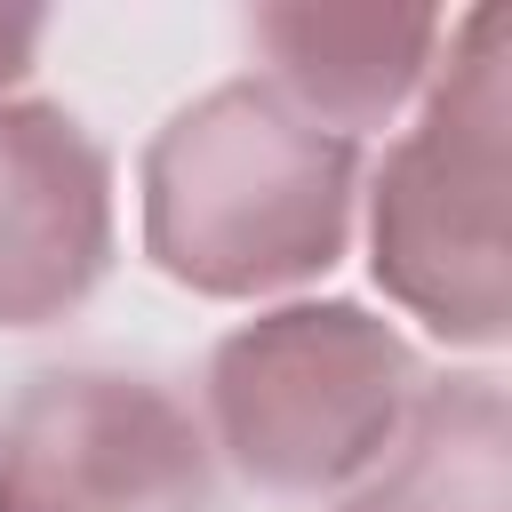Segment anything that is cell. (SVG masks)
I'll return each mask as SVG.
<instances>
[{"instance_id":"obj_1","label":"cell","mask_w":512,"mask_h":512,"mask_svg":"<svg viewBox=\"0 0 512 512\" xmlns=\"http://www.w3.org/2000/svg\"><path fill=\"white\" fill-rule=\"evenodd\" d=\"M136 208L152 272L208 304H256L344 256L360 144L304 120L272 80H216L152 128Z\"/></svg>"},{"instance_id":"obj_2","label":"cell","mask_w":512,"mask_h":512,"mask_svg":"<svg viewBox=\"0 0 512 512\" xmlns=\"http://www.w3.org/2000/svg\"><path fill=\"white\" fill-rule=\"evenodd\" d=\"M368 272L440 344L496 352L512 336L504 232V8H464L416 96V128L368 184Z\"/></svg>"},{"instance_id":"obj_3","label":"cell","mask_w":512,"mask_h":512,"mask_svg":"<svg viewBox=\"0 0 512 512\" xmlns=\"http://www.w3.org/2000/svg\"><path fill=\"white\" fill-rule=\"evenodd\" d=\"M424 392L416 344L344 296H304L216 336L200 408L208 456L264 496H344Z\"/></svg>"},{"instance_id":"obj_4","label":"cell","mask_w":512,"mask_h":512,"mask_svg":"<svg viewBox=\"0 0 512 512\" xmlns=\"http://www.w3.org/2000/svg\"><path fill=\"white\" fill-rule=\"evenodd\" d=\"M0 512H216V456L168 384L48 368L0 408Z\"/></svg>"},{"instance_id":"obj_5","label":"cell","mask_w":512,"mask_h":512,"mask_svg":"<svg viewBox=\"0 0 512 512\" xmlns=\"http://www.w3.org/2000/svg\"><path fill=\"white\" fill-rule=\"evenodd\" d=\"M112 272V152L48 96H0V328H48Z\"/></svg>"},{"instance_id":"obj_6","label":"cell","mask_w":512,"mask_h":512,"mask_svg":"<svg viewBox=\"0 0 512 512\" xmlns=\"http://www.w3.org/2000/svg\"><path fill=\"white\" fill-rule=\"evenodd\" d=\"M248 40L272 64V88L336 128V136H368L384 120H400L448 40L440 8H328V0H272L248 16Z\"/></svg>"},{"instance_id":"obj_7","label":"cell","mask_w":512,"mask_h":512,"mask_svg":"<svg viewBox=\"0 0 512 512\" xmlns=\"http://www.w3.org/2000/svg\"><path fill=\"white\" fill-rule=\"evenodd\" d=\"M336 512H512V400L496 376L416 392L400 440L336 496Z\"/></svg>"},{"instance_id":"obj_8","label":"cell","mask_w":512,"mask_h":512,"mask_svg":"<svg viewBox=\"0 0 512 512\" xmlns=\"http://www.w3.org/2000/svg\"><path fill=\"white\" fill-rule=\"evenodd\" d=\"M40 32H48V16H32V8H24V16H8V8H0V96H8V88L32 72Z\"/></svg>"}]
</instances>
